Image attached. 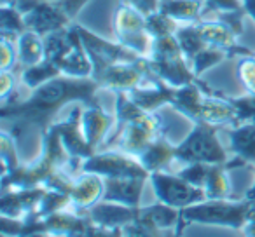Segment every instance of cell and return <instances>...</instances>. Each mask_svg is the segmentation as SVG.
<instances>
[{"label":"cell","mask_w":255,"mask_h":237,"mask_svg":"<svg viewBox=\"0 0 255 237\" xmlns=\"http://www.w3.org/2000/svg\"><path fill=\"white\" fill-rule=\"evenodd\" d=\"M98 91L100 85L93 77L58 75L32 89L26 99L4 103L0 117L12 121L11 135L18 140L28 126H37L40 133L47 131L58 112L70 103H82L84 106L98 105Z\"/></svg>","instance_id":"cell-1"},{"label":"cell","mask_w":255,"mask_h":237,"mask_svg":"<svg viewBox=\"0 0 255 237\" xmlns=\"http://www.w3.org/2000/svg\"><path fill=\"white\" fill-rule=\"evenodd\" d=\"M164 136V122L156 112H145L128 92H116V128L105 140L103 150H121L133 157L145 152Z\"/></svg>","instance_id":"cell-2"},{"label":"cell","mask_w":255,"mask_h":237,"mask_svg":"<svg viewBox=\"0 0 255 237\" xmlns=\"http://www.w3.org/2000/svg\"><path fill=\"white\" fill-rule=\"evenodd\" d=\"M255 208L247 199L231 201V199H206L198 204L187 206L180 209V222L177 225V236L180 237L182 229L189 223H201V225L229 227L241 230L250 220Z\"/></svg>","instance_id":"cell-3"},{"label":"cell","mask_w":255,"mask_h":237,"mask_svg":"<svg viewBox=\"0 0 255 237\" xmlns=\"http://www.w3.org/2000/svg\"><path fill=\"white\" fill-rule=\"evenodd\" d=\"M149 65L152 74L171 87H184L187 84L203 82L194 74L175 35H163L154 39L152 51L149 54Z\"/></svg>","instance_id":"cell-4"},{"label":"cell","mask_w":255,"mask_h":237,"mask_svg":"<svg viewBox=\"0 0 255 237\" xmlns=\"http://www.w3.org/2000/svg\"><path fill=\"white\" fill-rule=\"evenodd\" d=\"M175 157L182 164H226L229 160L226 149L219 140V126L198 122L178 145Z\"/></svg>","instance_id":"cell-5"},{"label":"cell","mask_w":255,"mask_h":237,"mask_svg":"<svg viewBox=\"0 0 255 237\" xmlns=\"http://www.w3.org/2000/svg\"><path fill=\"white\" fill-rule=\"evenodd\" d=\"M114 35L119 44L133 53L149 58L154 39L147 32V19L142 12L121 0L114 12Z\"/></svg>","instance_id":"cell-6"},{"label":"cell","mask_w":255,"mask_h":237,"mask_svg":"<svg viewBox=\"0 0 255 237\" xmlns=\"http://www.w3.org/2000/svg\"><path fill=\"white\" fill-rule=\"evenodd\" d=\"M100 89H107L112 92H129L135 87L149 84L156 79L149 65V58H140L136 61L116 63L103 68L91 75Z\"/></svg>","instance_id":"cell-7"},{"label":"cell","mask_w":255,"mask_h":237,"mask_svg":"<svg viewBox=\"0 0 255 237\" xmlns=\"http://www.w3.org/2000/svg\"><path fill=\"white\" fill-rule=\"evenodd\" d=\"M81 171L98 174L102 178H150V173L142 166L138 157L114 149L93 154L82 162Z\"/></svg>","instance_id":"cell-8"},{"label":"cell","mask_w":255,"mask_h":237,"mask_svg":"<svg viewBox=\"0 0 255 237\" xmlns=\"http://www.w3.org/2000/svg\"><path fill=\"white\" fill-rule=\"evenodd\" d=\"M12 5L23 12L26 28L42 37L74 25L56 4V0H14Z\"/></svg>","instance_id":"cell-9"},{"label":"cell","mask_w":255,"mask_h":237,"mask_svg":"<svg viewBox=\"0 0 255 237\" xmlns=\"http://www.w3.org/2000/svg\"><path fill=\"white\" fill-rule=\"evenodd\" d=\"M149 180L157 199L171 208L184 209L187 206L206 201V194L203 188L194 187L178 174H171L170 171L150 173Z\"/></svg>","instance_id":"cell-10"},{"label":"cell","mask_w":255,"mask_h":237,"mask_svg":"<svg viewBox=\"0 0 255 237\" xmlns=\"http://www.w3.org/2000/svg\"><path fill=\"white\" fill-rule=\"evenodd\" d=\"M79 35L82 39V44H84V49L88 53L89 60L93 63V74L96 72H102L103 68L110 67V65L116 63H126V61H136L140 60V54L133 53L131 49L124 47L123 44L112 42V40H107L103 37L96 35L95 32H91L89 28L82 25H75Z\"/></svg>","instance_id":"cell-11"},{"label":"cell","mask_w":255,"mask_h":237,"mask_svg":"<svg viewBox=\"0 0 255 237\" xmlns=\"http://www.w3.org/2000/svg\"><path fill=\"white\" fill-rule=\"evenodd\" d=\"M51 126L58 131L65 149L70 154L72 159L84 162L93 154H96V150H93L89 147L88 140L84 136V131H82V106L75 105L65 121H54Z\"/></svg>","instance_id":"cell-12"},{"label":"cell","mask_w":255,"mask_h":237,"mask_svg":"<svg viewBox=\"0 0 255 237\" xmlns=\"http://www.w3.org/2000/svg\"><path fill=\"white\" fill-rule=\"evenodd\" d=\"M46 187L9 188L0 197V215L16 220H32L37 215Z\"/></svg>","instance_id":"cell-13"},{"label":"cell","mask_w":255,"mask_h":237,"mask_svg":"<svg viewBox=\"0 0 255 237\" xmlns=\"http://www.w3.org/2000/svg\"><path fill=\"white\" fill-rule=\"evenodd\" d=\"M199 33L205 39V42L208 44L210 47H217V49H222L233 56H252L255 54L252 49L248 47H243L238 44V35L226 25V23L219 21V19H208L203 18L201 21L196 23Z\"/></svg>","instance_id":"cell-14"},{"label":"cell","mask_w":255,"mask_h":237,"mask_svg":"<svg viewBox=\"0 0 255 237\" xmlns=\"http://www.w3.org/2000/svg\"><path fill=\"white\" fill-rule=\"evenodd\" d=\"M219 92L220 91L210 87L206 82H199V84L196 82V84H187L184 87H175L170 106H173L178 113H182L196 124V122H201L206 94H219Z\"/></svg>","instance_id":"cell-15"},{"label":"cell","mask_w":255,"mask_h":237,"mask_svg":"<svg viewBox=\"0 0 255 237\" xmlns=\"http://www.w3.org/2000/svg\"><path fill=\"white\" fill-rule=\"evenodd\" d=\"M103 192H105V183L102 176L81 171L79 174H75L70 194H68L72 201L70 208L77 213H86L96 202L102 201Z\"/></svg>","instance_id":"cell-16"},{"label":"cell","mask_w":255,"mask_h":237,"mask_svg":"<svg viewBox=\"0 0 255 237\" xmlns=\"http://www.w3.org/2000/svg\"><path fill=\"white\" fill-rule=\"evenodd\" d=\"M114 126H116V117H112V113L107 112L100 103L82 108V131L89 147L96 152L110 136V129Z\"/></svg>","instance_id":"cell-17"},{"label":"cell","mask_w":255,"mask_h":237,"mask_svg":"<svg viewBox=\"0 0 255 237\" xmlns=\"http://www.w3.org/2000/svg\"><path fill=\"white\" fill-rule=\"evenodd\" d=\"M145 181L147 178H103L105 192L102 201L117 202L129 208H140Z\"/></svg>","instance_id":"cell-18"},{"label":"cell","mask_w":255,"mask_h":237,"mask_svg":"<svg viewBox=\"0 0 255 237\" xmlns=\"http://www.w3.org/2000/svg\"><path fill=\"white\" fill-rule=\"evenodd\" d=\"M86 213L96 225L105 227V229H123L124 225L131 223L138 216L140 208H129V206L117 204V202L100 201Z\"/></svg>","instance_id":"cell-19"},{"label":"cell","mask_w":255,"mask_h":237,"mask_svg":"<svg viewBox=\"0 0 255 237\" xmlns=\"http://www.w3.org/2000/svg\"><path fill=\"white\" fill-rule=\"evenodd\" d=\"M245 166L248 164L238 156H234V159L227 160L226 164H210L205 187H203L206 199H231L229 171Z\"/></svg>","instance_id":"cell-20"},{"label":"cell","mask_w":255,"mask_h":237,"mask_svg":"<svg viewBox=\"0 0 255 237\" xmlns=\"http://www.w3.org/2000/svg\"><path fill=\"white\" fill-rule=\"evenodd\" d=\"M173 91L175 87H171L166 82L156 77L149 82V85L143 84L140 87H135L133 91L128 92V96L145 112H157L161 106L170 105L171 98H173Z\"/></svg>","instance_id":"cell-21"},{"label":"cell","mask_w":255,"mask_h":237,"mask_svg":"<svg viewBox=\"0 0 255 237\" xmlns=\"http://www.w3.org/2000/svg\"><path fill=\"white\" fill-rule=\"evenodd\" d=\"M138 160L149 173H159V171H168L171 164L177 160L175 157V145H171L166 140V136L157 138L145 152L138 156Z\"/></svg>","instance_id":"cell-22"},{"label":"cell","mask_w":255,"mask_h":237,"mask_svg":"<svg viewBox=\"0 0 255 237\" xmlns=\"http://www.w3.org/2000/svg\"><path fill=\"white\" fill-rule=\"evenodd\" d=\"M16 49H18V70L30 67H35L46 58V46H44V37L39 33L26 30L23 35H19L18 42H16Z\"/></svg>","instance_id":"cell-23"},{"label":"cell","mask_w":255,"mask_h":237,"mask_svg":"<svg viewBox=\"0 0 255 237\" xmlns=\"http://www.w3.org/2000/svg\"><path fill=\"white\" fill-rule=\"evenodd\" d=\"M159 12L180 25L198 23L205 18V0H161Z\"/></svg>","instance_id":"cell-24"},{"label":"cell","mask_w":255,"mask_h":237,"mask_svg":"<svg viewBox=\"0 0 255 237\" xmlns=\"http://www.w3.org/2000/svg\"><path fill=\"white\" fill-rule=\"evenodd\" d=\"M231 150L247 164L255 166V122L240 124L229 131Z\"/></svg>","instance_id":"cell-25"},{"label":"cell","mask_w":255,"mask_h":237,"mask_svg":"<svg viewBox=\"0 0 255 237\" xmlns=\"http://www.w3.org/2000/svg\"><path fill=\"white\" fill-rule=\"evenodd\" d=\"M61 74L70 75V77H91L93 75V63L89 60L88 53L84 49L82 39L70 53H67L60 61H58Z\"/></svg>","instance_id":"cell-26"},{"label":"cell","mask_w":255,"mask_h":237,"mask_svg":"<svg viewBox=\"0 0 255 237\" xmlns=\"http://www.w3.org/2000/svg\"><path fill=\"white\" fill-rule=\"evenodd\" d=\"M25 16L16 5H2L0 7V37L18 42L19 35L26 32Z\"/></svg>","instance_id":"cell-27"},{"label":"cell","mask_w":255,"mask_h":237,"mask_svg":"<svg viewBox=\"0 0 255 237\" xmlns=\"http://www.w3.org/2000/svg\"><path fill=\"white\" fill-rule=\"evenodd\" d=\"M58 75H63L60 68H58V65L54 63V61L44 58V61H40V63L35 65V67H30V68L21 70L19 80L32 91V89H37L39 85L46 84L47 80L58 77Z\"/></svg>","instance_id":"cell-28"},{"label":"cell","mask_w":255,"mask_h":237,"mask_svg":"<svg viewBox=\"0 0 255 237\" xmlns=\"http://www.w3.org/2000/svg\"><path fill=\"white\" fill-rule=\"evenodd\" d=\"M175 37H177L178 44H180L182 51H184L185 58L191 63L192 60L196 58V54H199L203 49L210 47L208 44L205 42V39L199 33L196 23H189V25H180L178 30L175 32Z\"/></svg>","instance_id":"cell-29"},{"label":"cell","mask_w":255,"mask_h":237,"mask_svg":"<svg viewBox=\"0 0 255 237\" xmlns=\"http://www.w3.org/2000/svg\"><path fill=\"white\" fill-rule=\"evenodd\" d=\"M140 215L145 216L147 220H150V222L156 227H159L161 230L173 229V227H177L178 222H180V209L171 208V206L164 204V202H161V201L157 202V204L145 206V208L140 206Z\"/></svg>","instance_id":"cell-30"},{"label":"cell","mask_w":255,"mask_h":237,"mask_svg":"<svg viewBox=\"0 0 255 237\" xmlns=\"http://www.w3.org/2000/svg\"><path fill=\"white\" fill-rule=\"evenodd\" d=\"M70 206L72 201L68 194H63V192L58 190H46L42 201H40L39 209H37V215L32 220H44L49 215H53V213L63 211V209L70 208Z\"/></svg>","instance_id":"cell-31"},{"label":"cell","mask_w":255,"mask_h":237,"mask_svg":"<svg viewBox=\"0 0 255 237\" xmlns=\"http://www.w3.org/2000/svg\"><path fill=\"white\" fill-rule=\"evenodd\" d=\"M0 160H2V176L12 173L21 166L16 152V138L7 131L0 133Z\"/></svg>","instance_id":"cell-32"},{"label":"cell","mask_w":255,"mask_h":237,"mask_svg":"<svg viewBox=\"0 0 255 237\" xmlns=\"http://www.w3.org/2000/svg\"><path fill=\"white\" fill-rule=\"evenodd\" d=\"M227 58H231V56L226 51L217 49V47H206V49H203L199 54H196V58L191 61V67H192V70H194V74L198 75V77H201L206 70L220 65L222 61H226Z\"/></svg>","instance_id":"cell-33"},{"label":"cell","mask_w":255,"mask_h":237,"mask_svg":"<svg viewBox=\"0 0 255 237\" xmlns=\"http://www.w3.org/2000/svg\"><path fill=\"white\" fill-rule=\"evenodd\" d=\"M123 229H105L89 218L88 213H82V218L75 230L68 237H121Z\"/></svg>","instance_id":"cell-34"},{"label":"cell","mask_w":255,"mask_h":237,"mask_svg":"<svg viewBox=\"0 0 255 237\" xmlns=\"http://www.w3.org/2000/svg\"><path fill=\"white\" fill-rule=\"evenodd\" d=\"M147 32L150 33L152 39H157V37L163 35H175V32L178 30L180 23L175 21L173 18L163 14V12L157 11L156 14L147 16Z\"/></svg>","instance_id":"cell-35"},{"label":"cell","mask_w":255,"mask_h":237,"mask_svg":"<svg viewBox=\"0 0 255 237\" xmlns=\"http://www.w3.org/2000/svg\"><path fill=\"white\" fill-rule=\"evenodd\" d=\"M121 237H163V234L159 227H156L150 220L138 213V216L131 223L123 227Z\"/></svg>","instance_id":"cell-36"},{"label":"cell","mask_w":255,"mask_h":237,"mask_svg":"<svg viewBox=\"0 0 255 237\" xmlns=\"http://www.w3.org/2000/svg\"><path fill=\"white\" fill-rule=\"evenodd\" d=\"M229 101L233 103V106L236 108L240 124L255 122V94L248 92V94H245V96L229 98Z\"/></svg>","instance_id":"cell-37"},{"label":"cell","mask_w":255,"mask_h":237,"mask_svg":"<svg viewBox=\"0 0 255 237\" xmlns=\"http://www.w3.org/2000/svg\"><path fill=\"white\" fill-rule=\"evenodd\" d=\"M238 77L247 92L255 94V54L241 56L238 61Z\"/></svg>","instance_id":"cell-38"},{"label":"cell","mask_w":255,"mask_h":237,"mask_svg":"<svg viewBox=\"0 0 255 237\" xmlns=\"http://www.w3.org/2000/svg\"><path fill=\"white\" fill-rule=\"evenodd\" d=\"M208 167L210 164H203V162H194V164H185V167H182L178 171V176H182L185 181H189L194 187L203 188L206 181V174H208Z\"/></svg>","instance_id":"cell-39"},{"label":"cell","mask_w":255,"mask_h":237,"mask_svg":"<svg viewBox=\"0 0 255 237\" xmlns=\"http://www.w3.org/2000/svg\"><path fill=\"white\" fill-rule=\"evenodd\" d=\"M14 44L12 40L0 37V70H18V49Z\"/></svg>","instance_id":"cell-40"},{"label":"cell","mask_w":255,"mask_h":237,"mask_svg":"<svg viewBox=\"0 0 255 237\" xmlns=\"http://www.w3.org/2000/svg\"><path fill=\"white\" fill-rule=\"evenodd\" d=\"M245 16H247V11H222V12H215L213 18L226 23V25L240 37V35H243V32H245V21H243Z\"/></svg>","instance_id":"cell-41"},{"label":"cell","mask_w":255,"mask_h":237,"mask_svg":"<svg viewBox=\"0 0 255 237\" xmlns=\"http://www.w3.org/2000/svg\"><path fill=\"white\" fill-rule=\"evenodd\" d=\"M19 79L18 70H0V99L9 101L11 96L14 94L16 82Z\"/></svg>","instance_id":"cell-42"},{"label":"cell","mask_w":255,"mask_h":237,"mask_svg":"<svg viewBox=\"0 0 255 237\" xmlns=\"http://www.w3.org/2000/svg\"><path fill=\"white\" fill-rule=\"evenodd\" d=\"M222 11H245L243 0H205V16Z\"/></svg>","instance_id":"cell-43"},{"label":"cell","mask_w":255,"mask_h":237,"mask_svg":"<svg viewBox=\"0 0 255 237\" xmlns=\"http://www.w3.org/2000/svg\"><path fill=\"white\" fill-rule=\"evenodd\" d=\"M25 227H26L25 220H16V218H9V216H2V236L18 237L25 232Z\"/></svg>","instance_id":"cell-44"},{"label":"cell","mask_w":255,"mask_h":237,"mask_svg":"<svg viewBox=\"0 0 255 237\" xmlns=\"http://www.w3.org/2000/svg\"><path fill=\"white\" fill-rule=\"evenodd\" d=\"M124 2L135 7L138 12H142L145 18L150 14H156L161 5V0H124Z\"/></svg>","instance_id":"cell-45"},{"label":"cell","mask_w":255,"mask_h":237,"mask_svg":"<svg viewBox=\"0 0 255 237\" xmlns=\"http://www.w3.org/2000/svg\"><path fill=\"white\" fill-rule=\"evenodd\" d=\"M89 0H56V4L61 7V11L74 21L77 18V14L81 12V9L88 4Z\"/></svg>","instance_id":"cell-46"},{"label":"cell","mask_w":255,"mask_h":237,"mask_svg":"<svg viewBox=\"0 0 255 237\" xmlns=\"http://www.w3.org/2000/svg\"><path fill=\"white\" fill-rule=\"evenodd\" d=\"M241 230H243V237H255V211L252 213L250 220H248L247 225Z\"/></svg>","instance_id":"cell-47"},{"label":"cell","mask_w":255,"mask_h":237,"mask_svg":"<svg viewBox=\"0 0 255 237\" xmlns=\"http://www.w3.org/2000/svg\"><path fill=\"white\" fill-rule=\"evenodd\" d=\"M243 7L247 11L248 18H252L255 23V0H243Z\"/></svg>","instance_id":"cell-48"},{"label":"cell","mask_w":255,"mask_h":237,"mask_svg":"<svg viewBox=\"0 0 255 237\" xmlns=\"http://www.w3.org/2000/svg\"><path fill=\"white\" fill-rule=\"evenodd\" d=\"M245 199H247L248 202H252V206L255 208V181H254V185H252V187L247 190V194H245Z\"/></svg>","instance_id":"cell-49"},{"label":"cell","mask_w":255,"mask_h":237,"mask_svg":"<svg viewBox=\"0 0 255 237\" xmlns=\"http://www.w3.org/2000/svg\"><path fill=\"white\" fill-rule=\"evenodd\" d=\"M14 0H0V5H12Z\"/></svg>","instance_id":"cell-50"}]
</instances>
